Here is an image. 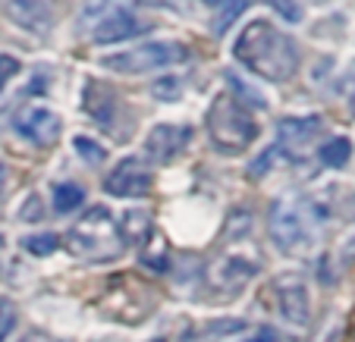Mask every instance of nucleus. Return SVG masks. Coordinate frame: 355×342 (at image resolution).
<instances>
[{
  "label": "nucleus",
  "instance_id": "1",
  "mask_svg": "<svg viewBox=\"0 0 355 342\" xmlns=\"http://www.w3.org/2000/svg\"><path fill=\"white\" fill-rule=\"evenodd\" d=\"M233 57L248 73L261 75L268 82H289L295 75V69H299L295 41L268 19H255L236 38Z\"/></svg>",
  "mask_w": 355,
  "mask_h": 342
},
{
  "label": "nucleus",
  "instance_id": "2",
  "mask_svg": "<svg viewBox=\"0 0 355 342\" xmlns=\"http://www.w3.org/2000/svg\"><path fill=\"white\" fill-rule=\"evenodd\" d=\"M318 220H324V214L315 208V204L295 201V198H283V201L270 204L268 233L283 255L302 258L315 249Z\"/></svg>",
  "mask_w": 355,
  "mask_h": 342
},
{
  "label": "nucleus",
  "instance_id": "3",
  "mask_svg": "<svg viewBox=\"0 0 355 342\" xmlns=\"http://www.w3.org/2000/svg\"><path fill=\"white\" fill-rule=\"evenodd\" d=\"M67 249L73 251L82 261H114L123 255L126 249V239H123V229L116 223V217L107 208H92L85 217H79V223H73L67 233Z\"/></svg>",
  "mask_w": 355,
  "mask_h": 342
},
{
  "label": "nucleus",
  "instance_id": "4",
  "mask_svg": "<svg viewBox=\"0 0 355 342\" xmlns=\"http://www.w3.org/2000/svg\"><path fill=\"white\" fill-rule=\"evenodd\" d=\"M208 135L217 151L242 154L258 138V123L233 94H217L208 110Z\"/></svg>",
  "mask_w": 355,
  "mask_h": 342
},
{
  "label": "nucleus",
  "instance_id": "5",
  "mask_svg": "<svg viewBox=\"0 0 355 342\" xmlns=\"http://www.w3.org/2000/svg\"><path fill=\"white\" fill-rule=\"evenodd\" d=\"M182 60H189L186 44H180V41H148V44L129 47L123 54H107L101 60V66L123 75H141V73L173 66V63H182Z\"/></svg>",
  "mask_w": 355,
  "mask_h": 342
},
{
  "label": "nucleus",
  "instance_id": "6",
  "mask_svg": "<svg viewBox=\"0 0 355 342\" xmlns=\"http://www.w3.org/2000/svg\"><path fill=\"white\" fill-rule=\"evenodd\" d=\"M277 289V305H280V314L286 317L293 327H305L311 314V302H309V286L299 273H283L274 280Z\"/></svg>",
  "mask_w": 355,
  "mask_h": 342
},
{
  "label": "nucleus",
  "instance_id": "7",
  "mask_svg": "<svg viewBox=\"0 0 355 342\" xmlns=\"http://www.w3.org/2000/svg\"><path fill=\"white\" fill-rule=\"evenodd\" d=\"M151 22L139 19L135 13L123 7H110V13H104L98 22L92 26V41L94 44H116V41H126V38H135V35L148 32Z\"/></svg>",
  "mask_w": 355,
  "mask_h": 342
},
{
  "label": "nucleus",
  "instance_id": "8",
  "mask_svg": "<svg viewBox=\"0 0 355 342\" xmlns=\"http://www.w3.org/2000/svg\"><path fill=\"white\" fill-rule=\"evenodd\" d=\"M151 188V170L139 157H123L104 182V192L114 198H141Z\"/></svg>",
  "mask_w": 355,
  "mask_h": 342
},
{
  "label": "nucleus",
  "instance_id": "9",
  "mask_svg": "<svg viewBox=\"0 0 355 342\" xmlns=\"http://www.w3.org/2000/svg\"><path fill=\"white\" fill-rule=\"evenodd\" d=\"M60 129H63L60 116H57L54 110H44V107H32V110L16 116V132H19L22 138H28L32 145H38V148L54 145Z\"/></svg>",
  "mask_w": 355,
  "mask_h": 342
},
{
  "label": "nucleus",
  "instance_id": "10",
  "mask_svg": "<svg viewBox=\"0 0 355 342\" xmlns=\"http://www.w3.org/2000/svg\"><path fill=\"white\" fill-rule=\"evenodd\" d=\"M189 135H192L189 126H155L145 138V154L155 163H170L186 148Z\"/></svg>",
  "mask_w": 355,
  "mask_h": 342
},
{
  "label": "nucleus",
  "instance_id": "11",
  "mask_svg": "<svg viewBox=\"0 0 355 342\" xmlns=\"http://www.w3.org/2000/svg\"><path fill=\"white\" fill-rule=\"evenodd\" d=\"M324 129L321 116H283L277 123V135H280V148L286 157H295V151L309 148V141Z\"/></svg>",
  "mask_w": 355,
  "mask_h": 342
},
{
  "label": "nucleus",
  "instance_id": "12",
  "mask_svg": "<svg viewBox=\"0 0 355 342\" xmlns=\"http://www.w3.org/2000/svg\"><path fill=\"white\" fill-rule=\"evenodd\" d=\"M3 10H7V16L16 22V26L41 35L51 28L54 0H3Z\"/></svg>",
  "mask_w": 355,
  "mask_h": 342
},
{
  "label": "nucleus",
  "instance_id": "13",
  "mask_svg": "<svg viewBox=\"0 0 355 342\" xmlns=\"http://www.w3.org/2000/svg\"><path fill=\"white\" fill-rule=\"evenodd\" d=\"M82 110H85L92 120H98L101 126H110L116 116L114 88L101 85V82H85V88H82Z\"/></svg>",
  "mask_w": 355,
  "mask_h": 342
},
{
  "label": "nucleus",
  "instance_id": "14",
  "mask_svg": "<svg viewBox=\"0 0 355 342\" xmlns=\"http://www.w3.org/2000/svg\"><path fill=\"white\" fill-rule=\"evenodd\" d=\"M141 264L157 273H164L170 264V249H167V239L161 233H151L148 235V249H141Z\"/></svg>",
  "mask_w": 355,
  "mask_h": 342
},
{
  "label": "nucleus",
  "instance_id": "15",
  "mask_svg": "<svg viewBox=\"0 0 355 342\" xmlns=\"http://www.w3.org/2000/svg\"><path fill=\"white\" fill-rule=\"evenodd\" d=\"M82 201H85L82 186H76V182H60V186H54V210L57 214H73Z\"/></svg>",
  "mask_w": 355,
  "mask_h": 342
},
{
  "label": "nucleus",
  "instance_id": "16",
  "mask_svg": "<svg viewBox=\"0 0 355 342\" xmlns=\"http://www.w3.org/2000/svg\"><path fill=\"white\" fill-rule=\"evenodd\" d=\"M349 157H352V141L343 138V135L330 138L327 145L321 148V161H324V167L340 170V167H346V163H349Z\"/></svg>",
  "mask_w": 355,
  "mask_h": 342
},
{
  "label": "nucleus",
  "instance_id": "17",
  "mask_svg": "<svg viewBox=\"0 0 355 342\" xmlns=\"http://www.w3.org/2000/svg\"><path fill=\"white\" fill-rule=\"evenodd\" d=\"M123 226H126V233H123L126 242H145L151 235V217H148V210H129Z\"/></svg>",
  "mask_w": 355,
  "mask_h": 342
},
{
  "label": "nucleus",
  "instance_id": "18",
  "mask_svg": "<svg viewBox=\"0 0 355 342\" xmlns=\"http://www.w3.org/2000/svg\"><path fill=\"white\" fill-rule=\"evenodd\" d=\"M73 151L88 163V167H98V163L107 161V148H104V145H98L94 138H88V135H76V138H73Z\"/></svg>",
  "mask_w": 355,
  "mask_h": 342
},
{
  "label": "nucleus",
  "instance_id": "19",
  "mask_svg": "<svg viewBox=\"0 0 355 342\" xmlns=\"http://www.w3.org/2000/svg\"><path fill=\"white\" fill-rule=\"evenodd\" d=\"M22 249L35 258H44V255H54L60 249V239L54 233H38V235H26L22 239Z\"/></svg>",
  "mask_w": 355,
  "mask_h": 342
},
{
  "label": "nucleus",
  "instance_id": "20",
  "mask_svg": "<svg viewBox=\"0 0 355 342\" xmlns=\"http://www.w3.org/2000/svg\"><path fill=\"white\" fill-rule=\"evenodd\" d=\"M255 264H248V261H242V258H233V261H223L220 264V280L223 282H230V286H233V282H245L248 276L255 273Z\"/></svg>",
  "mask_w": 355,
  "mask_h": 342
},
{
  "label": "nucleus",
  "instance_id": "21",
  "mask_svg": "<svg viewBox=\"0 0 355 342\" xmlns=\"http://www.w3.org/2000/svg\"><path fill=\"white\" fill-rule=\"evenodd\" d=\"M245 7H248V0H223L220 16L214 19V32L217 35H227V28L233 26V22L239 19L242 13H245Z\"/></svg>",
  "mask_w": 355,
  "mask_h": 342
},
{
  "label": "nucleus",
  "instance_id": "22",
  "mask_svg": "<svg viewBox=\"0 0 355 342\" xmlns=\"http://www.w3.org/2000/svg\"><path fill=\"white\" fill-rule=\"evenodd\" d=\"M155 98L157 101H176L182 94V88H180V79H161V82H155Z\"/></svg>",
  "mask_w": 355,
  "mask_h": 342
},
{
  "label": "nucleus",
  "instance_id": "23",
  "mask_svg": "<svg viewBox=\"0 0 355 342\" xmlns=\"http://www.w3.org/2000/svg\"><path fill=\"white\" fill-rule=\"evenodd\" d=\"M227 85H233V91H230V94H233V98H236V94H239V98H245L248 104H255V107H264V98H261V94H252V91H248V85H245V82H239L233 73H227Z\"/></svg>",
  "mask_w": 355,
  "mask_h": 342
},
{
  "label": "nucleus",
  "instance_id": "24",
  "mask_svg": "<svg viewBox=\"0 0 355 342\" xmlns=\"http://www.w3.org/2000/svg\"><path fill=\"white\" fill-rule=\"evenodd\" d=\"M280 154H286V151H283L280 145H274V148H268L261 157H258L255 163H252V176H255V179H261V176L268 173L270 167H274V163H270V161H274V157H280Z\"/></svg>",
  "mask_w": 355,
  "mask_h": 342
},
{
  "label": "nucleus",
  "instance_id": "25",
  "mask_svg": "<svg viewBox=\"0 0 355 342\" xmlns=\"http://www.w3.org/2000/svg\"><path fill=\"white\" fill-rule=\"evenodd\" d=\"M270 7L274 10H280V16L286 22H299L302 19V13H299V3H295V0H268Z\"/></svg>",
  "mask_w": 355,
  "mask_h": 342
},
{
  "label": "nucleus",
  "instance_id": "26",
  "mask_svg": "<svg viewBox=\"0 0 355 342\" xmlns=\"http://www.w3.org/2000/svg\"><path fill=\"white\" fill-rule=\"evenodd\" d=\"M340 94L346 98V104H349V110H352V116H355V66L346 73V79L340 82Z\"/></svg>",
  "mask_w": 355,
  "mask_h": 342
},
{
  "label": "nucleus",
  "instance_id": "27",
  "mask_svg": "<svg viewBox=\"0 0 355 342\" xmlns=\"http://www.w3.org/2000/svg\"><path fill=\"white\" fill-rule=\"evenodd\" d=\"M16 73H19V60L16 57H0V88L7 85Z\"/></svg>",
  "mask_w": 355,
  "mask_h": 342
},
{
  "label": "nucleus",
  "instance_id": "28",
  "mask_svg": "<svg viewBox=\"0 0 355 342\" xmlns=\"http://www.w3.org/2000/svg\"><path fill=\"white\" fill-rule=\"evenodd\" d=\"M233 220H236V226H233V223L227 226V239H230V242H236V235L248 229V214H245V210H236Z\"/></svg>",
  "mask_w": 355,
  "mask_h": 342
},
{
  "label": "nucleus",
  "instance_id": "29",
  "mask_svg": "<svg viewBox=\"0 0 355 342\" xmlns=\"http://www.w3.org/2000/svg\"><path fill=\"white\" fill-rule=\"evenodd\" d=\"M41 217H44V214H41V201H38V198H32V201H26V208H22V220H41Z\"/></svg>",
  "mask_w": 355,
  "mask_h": 342
},
{
  "label": "nucleus",
  "instance_id": "30",
  "mask_svg": "<svg viewBox=\"0 0 355 342\" xmlns=\"http://www.w3.org/2000/svg\"><path fill=\"white\" fill-rule=\"evenodd\" d=\"M236 330H245V323L242 321H223V323H214L211 333H236Z\"/></svg>",
  "mask_w": 355,
  "mask_h": 342
},
{
  "label": "nucleus",
  "instance_id": "31",
  "mask_svg": "<svg viewBox=\"0 0 355 342\" xmlns=\"http://www.w3.org/2000/svg\"><path fill=\"white\" fill-rule=\"evenodd\" d=\"M19 342H60V339H54V336H47V333H26Z\"/></svg>",
  "mask_w": 355,
  "mask_h": 342
},
{
  "label": "nucleus",
  "instance_id": "32",
  "mask_svg": "<svg viewBox=\"0 0 355 342\" xmlns=\"http://www.w3.org/2000/svg\"><path fill=\"white\" fill-rule=\"evenodd\" d=\"M245 342H277V336H274V330H261L255 339H245Z\"/></svg>",
  "mask_w": 355,
  "mask_h": 342
},
{
  "label": "nucleus",
  "instance_id": "33",
  "mask_svg": "<svg viewBox=\"0 0 355 342\" xmlns=\"http://www.w3.org/2000/svg\"><path fill=\"white\" fill-rule=\"evenodd\" d=\"M346 210H349V217H352V220H355V195H352V198H349V204H346Z\"/></svg>",
  "mask_w": 355,
  "mask_h": 342
},
{
  "label": "nucleus",
  "instance_id": "34",
  "mask_svg": "<svg viewBox=\"0 0 355 342\" xmlns=\"http://www.w3.org/2000/svg\"><path fill=\"white\" fill-rule=\"evenodd\" d=\"M3 182H7V167L0 163V188H3Z\"/></svg>",
  "mask_w": 355,
  "mask_h": 342
},
{
  "label": "nucleus",
  "instance_id": "35",
  "mask_svg": "<svg viewBox=\"0 0 355 342\" xmlns=\"http://www.w3.org/2000/svg\"><path fill=\"white\" fill-rule=\"evenodd\" d=\"M155 3H173V0H155Z\"/></svg>",
  "mask_w": 355,
  "mask_h": 342
},
{
  "label": "nucleus",
  "instance_id": "36",
  "mask_svg": "<svg viewBox=\"0 0 355 342\" xmlns=\"http://www.w3.org/2000/svg\"><path fill=\"white\" fill-rule=\"evenodd\" d=\"M205 3H217V0H205Z\"/></svg>",
  "mask_w": 355,
  "mask_h": 342
},
{
  "label": "nucleus",
  "instance_id": "37",
  "mask_svg": "<svg viewBox=\"0 0 355 342\" xmlns=\"http://www.w3.org/2000/svg\"><path fill=\"white\" fill-rule=\"evenodd\" d=\"M0 245H3V239H0Z\"/></svg>",
  "mask_w": 355,
  "mask_h": 342
}]
</instances>
